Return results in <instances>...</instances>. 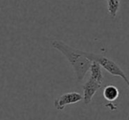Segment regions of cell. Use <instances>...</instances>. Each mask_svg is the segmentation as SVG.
Here are the masks:
<instances>
[{"label":"cell","instance_id":"cell-3","mask_svg":"<svg viewBox=\"0 0 129 120\" xmlns=\"http://www.w3.org/2000/svg\"><path fill=\"white\" fill-rule=\"evenodd\" d=\"M82 100V95L77 92L73 93H67L59 96L58 98L55 99L54 101V107L57 110H62L66 108L67 105L74 104Z\"/></svg>","mask_w":129,"mask_h":120},{"label":"cell","instance_id":"cell-1","mask_svg":"<svg viewBox=\"0 0 129 120\" xmlns=\"http://www.w3.org/2000/svg\"><path fill=\"white\" fill-rule=\"evenodd\" d=\"M51 46L60 51L67 57L70 65H72L78 82H81L89 70L92 62L88 60L82 53V50H77L66 44L60 40L54 39L51 41Z\"/></svg>","mask_w":129,"mask_h":120},{"label":"cell","instance_id":"cell-6","mask_svg":"<svg viewBox=\"0 0 129 120\" xmlns=\"http://www.w3.org/2000/svg\"><path fill=\"white\" fill-rule=\"evenodd\" d=\"M118 89L115 86L112 85H109V86L105 87L104 89V96L108 102H111L113 101L117 100L118 97Z\"/></svg>","mask_w":129,"mask_h":120},{"label":"cell","instance_id":"cell-5","mask_svg":"<svg viewBox=\"0 0 129 120\" xmlns=\"http://www.w3.org/2000/svg\"><path fill=\"white\" fill-rule=\"evenodd\" d=\"M88 71L90 72L89 78L93 79L94 81L98 82L99 84H102V83L104 82V75H103L102 70H101V66L99 64H97L96 62H92Z\"/></svg>","mask_w":129,"mask_h":120},{"label":"cell","instance_id":"cell-4","mask_svg":"<svg viewBox=\"0 0 129 120\" xmlns=\"http://www.w3.org/2000/svg\"><path fill=\"white\" fill-rule=\"evenodd\" d=\"M101 87H102V84H99L98 82L94 81L91 78H89V79H88V81L82 86V88H83L82 99H83V101H84L85 104H88L91 102L93 96L95 95V94L96 93L97 90L100 89Z\"/></svg>","mask_w":129,"mask_h":120},{"label":"cell","instance_id":"cell-7","mask_svg":"<svg viewBox=\"0 0 129 120\" xmlns=\"http://www.w3.org/2000/svg\"><path fill=\"white\" fill-rule=\"evenodd\" d=\"M119 0H107L108 13L112 19H115L119 9Z\"/></svg>","mask_w":129,"mask_h":120},{"label":"cell","instance_id":"cell-2","mask_svg":"<svg viewBox=\"0 0 129 120\" xmlns=\"http://www.w3.org/2000/svg\"><path fill=\"white\" fill-rule=\"evenodd\" d=\"M82 53L88 60H90L91 62H96L97 64L100 65L101 67H104L111 75L120 77L122 79H124L126 86L127 87L129 86L128 78H127L126 74L124 72V71L113 60H111V59L108 58V57H104L103 55H100V54L90 53V52L83 51V50H82Z\"/></svg>","mask_w":129,"mask_h":120}]
</instances>
